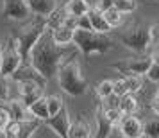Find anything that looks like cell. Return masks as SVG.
Returning <instances> with one entry per match:
<instances>
[{
    "mask_svg": "<svg viewBox=\"0 0 159 138\" xmlns=\"http://www.w3.org/2000/svg\"><path fill=\"white\" fill-rule=\"evenodd\" d=\"M73 54H75V50L70 49L68 45H57L52 40L50 27L47 25L45 31L41 32V36L34 43V47L30 49L29 63L48 81L57 74V68L61 66V63Z\"/></svg>",
    "mask_w": 159,
    "mask_h": 138,
    "instance_id": "1",
    "label": "cell"
},
{
    "mask_svg": "<svg viewBox=\"0 0 159 138\" xmlns=\"http://www.w3.org/2000/svg\"><path fill=\"white\" fill-rule=\"evenodd\" d=\"M57 83L61 90L65 93L72 95V97H79L88 92V81L80 72V63L75 58V54L66 58L61 66L57 68Z\"/></svg>",
    "mask_w": 159,
    "mask_h": 138,
    "instance_id": "2",
    "label": "cell"
},
{
    "mask_svg": "<svg viewBox=\"0 0 159 138\" xmlns=\"http://www.w3.org/2000/svg\"><path fill=\"white\" fill-rule=\"evenodd\" d=\"M45 27H47V18L34 15L32 20L27 18V22L16 29L13 38L16 40L18 50H20V56H22V63H29L30 49L34 47V43L38 41V38L41 36V32L45 31Z\"/></svg>",
    "mask_w": 159,
    "mask_h": 138,
    "instance_id": "3",
    "label": "cell"
},
{
    "mask_svg": "<svg viewBox=\"0 0 159 138\" xmlns=\"http://www.w3.org/2000/svg\"><path fill=\"white\" fill-rule=\"evenodd\" d=\"M75 49H79L86 58L91 54H104L109 52L115 47V41L107 36V32H98V31H84V29H75L73 31V41Z\"/></svg>",
    "mask_w": 159,
    "mask_h": 138,
    "instance_id": "4",
    "label": "cell"
},
{
    "mask_svg": "<svg viewBox=\"0 0 159 138\" xmlns=\"http://www.w3.org/2000/svg\"><path fill=\"white\" fill-rule=\"evenodd\" d=\"M120 43L125 45L127 49H130L136 54H145L150 49L152 43V34H150V25L145 23H132L129 27H125L123 31H120L118 34Z\"/></svg>",
    "mask_w": 159,
    "mask_h": 138,
    "instance_id": "5",
    "label": "cell"
},
{
    "mask_svg": "<svg viewBox=\"0 0 159 138\" xmlns=\"http://www.w3.org/2000/svg\"><path fill=\"white\" fill-rule=\"evenodd\" d=\"M20 65H22V56L18 50L16 40L13 36H9L6 40V43L0 47V74L9 77Z\"/></svg>",
    "mask_w": 159,
    "mask_h": 138,
    "instance_id": "6",
    "label": "cell"
},
{
    "mask_svg": "<svg viewBox=\"0 0 159 138\" xmlns=\"http://www.w3.org/2000/svg\"><path fill=\"white\" fill-rule=\"evenodd\" d=\"M152 59L150 56H143L139 54L138 58H125L118 63H111V68H115L118 72L122 74H139V75H145L147 68L150 66Z\"/></svg>",
    "mask_w": 159,
    "mask_h": 138,
    "instance_id": "7",
    "label": "cell"
},
{
    "mask_svg": "<svg viewBox=\"0 0 159 138\" xmlns=\"http://www.w3.org/2000/svg\"><path fill=\"white\" fill-rule=\"evenodd\" d=\"M30 7L27 0H4L2 16L7 20H27L30 18Z\"/></svg>",
    "mask_w": 159,
    "mask_h": 138,
    "instance_id": "8",
    "label": "cell"
},
{
    "mask_svg": "<svg viewBox=\"0 0 159 138\" xmlns=\"http://www.w3.org/2000/svg\"><path fill=\"white\" fill-rule=\"evenodd\" d=\"M43 122L47 124L57 136H63V138L68 136V129H70V122H72V120H70V113H68L66 106H63L57 113L47 117Z\"/></svg>",
    "mask_w": 159,
    "mask_h": 138,
    "instance_id": "9",
    "label": "cell"
},
{
    "mask_svg": "<svg viewBox=\"0 0 159 138\" xmlns=\"http://www.w3.org/2000/svg\"><path fill=\"white\" fill-rule=\"evenodd\" d=\"M116 127L120 129L122 136H125V138L143 136V124H141V120L134 115H122V118L116 124Z\"/></svg>",
    "mask_w": 159,
    "mask_h": 138,
    "instance_id": "10",
    "label": "cell"
},
{
    "mask_svg": "<svg viewBox=\"0 0 159 138\" xmlns=\"http://www.w3.org/2000/svg\"><path fill=\"white\" fill-rule=\"evenodd\" d=\"M9 77H11V79H15L16 83H20V81H34V83L43 84V86L47 84V79H45L43 75L38 72L30 63H22V65L18 66V68H16Z\"/></svg>",
    "mask_w": 159,
    "mask_h": 138,
    "instance_id": "11",
    "label": "cell"
},
{
    "mask_svg": "<svg viewBox=\"0 0 159 138\" xmlns=\"http://www.w3.org/2000/svg\"><path fill=\"white\" fill-rule=\"evenodd\" d=\"M7 104V109L11 111V117H13V120H30V118H34L32 113H30L29 106L22 101V99H11V101H6Z\"/></svg>",
    "mask_w": 159,
    "mask_h": 138,
    "instance_id": "12",
    "label": "cell"
},
{
    "mask_svg": "<svg viewBox=\"0 0 159 138\" xmlns=\"http://www.w3.org/2000/svg\"><path fill=\"white\" fill-rule=\"evenodd\" d=\"M95 120H97V129H95L93 136L104 138V136H111V131H113V124L109 122V118L104 113V106L98 104L97 111H95Z\"/></svg>",
    "mask_w": 159,
    "mask_h": 138,
    "instance_id": "13",
    "label": "cell"
},
{
    "mask_svg": "<svg viewBox=\"0 0 159 138\" xmlns=\"http://www.w3.org/2000/svg\"><path fill=\"white\" fill-rule=\"evenodd\" d=\"M27 4L32 15L45 16V18H48L57 9V0H27Z\"/></svg>",
    "mask_w": 159,
    "mask_h": 138,
    "instance_id": "14",
    "label": "cell"
},
{
    "mask_svg": "<svg viewBox=\"0 0 159 138\" xmlns=\"http://www.w3.org/2000/svg\"><path fill=\"white\" fill-rule=\"evenodd\" d=\"M68 136L70 138H89V136H93V129H91V126L84 118H77L75 122H70Z\"/></svg>",
    "mask_w": 159,
    "mask_h": 138,
    "instance_id": "15",
    "label": "cell"
},
{
    "mask_svg": "<svg viewBox=\"0 0 159 138\" xmlns=\"http://www.w3.org/2000/svg\"><path fill=\"white\" fill-rule=\"evenodd\" d=\"M88 16H89V22H91V29L93 31H98V32H109L111 31L109 23L106 22V16H104V13H102L100 9L89 6Z\"/></svg>",
    "mask_w": 159,
    "mask_h": 138,
    "instance_id": "16",
    "label": "cell"
},
{
    "mask_svg": "<svg viewBox=\"0 0 159 138\" xmlns=\"http://www.w3.org/2000/svg\"><path fill=\"white\" fill-rule=\"evenodd\" d=\"M52 32V40L57 45H70L73 41V31L65 27V25H56V27H50Z\"/></svg>",
    "mask_w": 159,
    "mask_h": 138,
    "instance_id": "17",
    "label": "cell"
},
{
    "mask_svg": "<svg viewBox=\"0 0 159 138\" xmlns=\"http://www.w3.org/2000/svg\"><path fill=\"white\" fill-rule=\"evenodd\" d=\"M63 9L68 15L80 16V15H86L88 11H89V2L88 0H66Z\"/></svg>",
    "mask_w": 159,
    "mask_h": 138,
    "instance_id": "18",
    "label": "cell"
},
{
    "mask_svg": "<svg viewBox=\"0 0 159 138\" xmlns=\"http://www.w3.org/2000/svg\"><path fill=\"white\" fill-rule=\"evenodd\" d=\"M29 109H30V113H32L34 118H39V120L43 122L45 118L48 117V109H47V97L41 95L38 101H34L32 104H29Z\"/></svg>",
    "mask_w": 159,
    "mask_h": 138,
    "instance_id": "19",
    "label": "cell"
},
{
    "mask_svg": "<svg viewBox=\"0 0 159 138\" xmlns=\"http://www.w3.org/2000/svg\"><path fill=\"white\" fill-rule=\"evenodd\" d=\"M118 108L122 111V115H134V111L138 109V101L132 93H125L120 97V104Z\"/></svg>",
    "mask_w": 159,
    "mask_h": 138,
    "instance_id": "20",
    "label": "cell"
},
{
    "mask_svg": "<svg viewBox=\"0 0 159 138\" xmlns=\"http://www.w3.org/2000/svg\"><path fill=\"white\" fill-rule=\"evenodd\" d=\"M123 83H125V86L129 90V93H136L141 90L143 86V77L139 75V74H123L122 75Z\"/></svg>",
    "mask_w": 159,
    "mask_h": 138,
    "instance_id": "21",
    "label": "cell"
},
{
    "mask_svg": "<svg viewBox=\"0 0 159 138\" xmlns=\"http://www.w3.org/2000/svg\"><path fill=\"white\" fill-rule=\"evenodd\" d=\"M104 16H106V22L109 23V27H111V29L120 27L122 22H123V13H122V11H118L116 7H109L107 11H104Z\"/></svg>",
    "mask_w": 159,
    "mask_h": 138,
    "instance_id": "22",
    "label": "cell"
},
{
    "mask_svg": "<svg viewBox=\"0 0 159 138\" xmlns=\"http://www.w3.org/2000/svg\"><path fill=\"white\" fill-rule=\"evenodd\" d=\"M43 88L45 86H36V88H32V90H27V92H20V99L29 106V104H32L34 101H38L41 95H45Z\"/></svg>",
    "mask_w": 159,
    "mask_h": 138,
    "instance_id": "23",
    "label": "cell"
},
{
    "mask_svg": "<svg viewBox=\"0 0 159 138\" xmlns=\"http://www.w3.org/2000/svg\"><path fill=\"white\" fill-rule=\"evenodd\" d=\"M143 136L159 138V117L148 120L147 124H143Z\"/></svg>",
    "mask_w": 159,
    "mask_h": 138,
    "instance_id": "24",
    "label": "cell"
},
{
    "mask_svg": "<svg viewBox=\"0 0 159 138\" xmlns=\"http://www.w3.org/2000/svg\"><path fill=\"white\" fill-rule=\"evenodd\" d=\"M65 106V101L59 97V95H48L47 97V109H48V117L57 113L59 109Z\"/></svg>",
    "mask_w": 159,
    "mask_h": 138,
    "instance_id": "25",
    "label": "cell"
},
{
    "mask_svg": "<svg viewBox=\"0 0 159 138\" xmlns=\"http://www.w3.org/2000/svg\"><path fill=\"white\" fill-rule=\"evenodd\" d=\"M113 7H116L118 11H122L123 15H129L132 11H136L138 4L134 0H113Z\"/></svg>",
    "mask_w": 159,
    "mask_h": 138,
    "instance_id": "26",
    "label": "cell"
},
{
    "mask_svg": "<svg viewBox=\"0 0 159 138\" xmlns=\"http://www.w3.org/2000/svg\"><path fill=\"white\" fill-rule=\"evenodd\" d=\"M97 95L100 97V99H106L107 95H111L113 93V81H109V79H104V81H100L98 84H97Z\"/></svg>",
    "mask_w": 159,
    "mask_h": 138,
    "instance_id": "27",
    "label": "cell"
},
{
    "mask_svg": "<svg viewBox=\"0 0 159 138\" xmlns=\"http://www.w3.org/2000/svg\"><path fill=\"white\" fill-rule=\"evenodd\" d=\"M13 120V117H11V111L7 109L6 104H0V131L6 129V126Z\"/></svg>",
    "mask_w": 159,
    "mask_h": 138,
    "instance_id": "28",
    "label": "cell"
},
{
    "mask_svg": "<svg viewBox=\"0 0 159 138\" xmlns=\"http://www.w3.org/2000/svg\"><path fill=\"white\" fill-rule=\"evenodd\" d=\"M104 113H106V117L109 118V122L113 124V126L118 124V120L122 118V111H120V108H104Z\"/></svg>",
    "mask_w": 159,
    "mask_h": 138,
    "instance_id": "29",
    "label": "cell"
},
{
    "mask_svg": "<svg viewBox=\"0 0 159 138\" xmlns=\"http://www.w3.org/2000/svg\"><path fill=\"white\" fill-rule=\"evenodd\" d=\"M147 79L152 81V83H159V63H150V66L147 68Z\"/></svg>",
    "mask_w": 159,
    "mask_h": 138,
    "instance_id": "30",
    "label": "cell"
},
{
    "mask_svg": "<svg viewBox=\"0 0 159 138\" xmlns=\"http://www.w3.org/2000/svg\"><path fill=\"white\" fill-rule=\"evenodd\" d=\"M9 99V86L7 81H6V75L0 74V101H7Z\"/></svg>",
    "mask_w": 159,
    "mask_h": 138,
    "instance_id": "31",
    "label": "cell"
},
{
    "mask_svg": "<svg viewBox=\"0 0 159 138\" xmlns=\"http://www.w3.org/2000/svg\"><path fill=\"white\" fill-rule=\"evenodd\" d=\"M77 29H84V31L91 29V22H89V16H88V13H86V15L77 16Z\"/></svg>",
    "mask_w": 159,
    "mask_h": 138,
    "instance_id": "32",
    "label": "cell"
},
{
    "mask_svg": "<svg viewBox=\"0 0 159 138\" xmlns=\"http://www.w3.org/2000/svg\"><path fill=\"white\" fill-rule=\"evenodd\" d=\"M95 7H97V9H100L102 13H104V11H107L109 7H113V0H97Z\"/></svg>",
    "mask_w": 159,
    "mask_h": 138,
    "instance_id": "33",
    "label": "cell"
},
{
    "mask_svg": "<svg viewBox=\"0 0 159 138\" xmlns=\"http://www.w3.org/2000/svg\"><path fill=\"white\" fill-rule=\"evenodd\" d=\"M150 108L154 109V113L159 117V90H157V93L154 95V99H152V102H150Z\"/></svg>",
    "mask_w": 159,
    "mask_h": 138,
    "instance_id": "34",
    "label": "cell"
},
{
    "mask_svg": "<svg viewBox=\"0 0 159 138\" xmlns=\"http://www.w3.org/2000/svg\"><path fill=\"white\" fill-rule=\"evenodd\" d=\"M4 102H6V101H0V104H4Z\"/></svg>",
    "mask_w": 159,
    "mask_h": 138,
    "instance_id": "35",
    "label": "cell"
}]
</instances>
